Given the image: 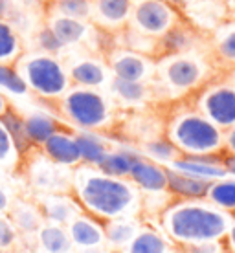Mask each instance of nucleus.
<instances>
[{
	"instance_id": "obj_1",
	"label": "nucleus",
	"mask_w": 235,
	"mask_h": 253,
	"mask_svg": "<svg viewBox=\"0 0 235 253\" xmlns=\"http://www.w3.org/2000/svg\"><path fill=\"white\" fill-rule=\"evenodd\" d=\"M72 191L77 204L99 222L136 218L141 211V193L131 180L107 176L95 167H76Z\"/></svg>"
},
{
	"instance_id": "obj_2",
	"label": "nucleus",
	"mask_w": 235,
	"mask_h": 253,
	"mask_svg": "<svg viewBox=\"0 0 235 253\" xmlns=\"http://www.w3.org/2000/svg\"><path fill=\"white\" fill-rule=\"evenodd\" d=\"M164 235L180 248L224 242L234 215L215 208L208 200H177L160 213Z\"/></svg>"
},
{
	"instance_id": "obj_3",
	"label": "nucleus",
	"mask_w": 235,
	"mask_h": 253,
	"mask_svg": "<svg viewBox=\"0 0 235 253\" xmlns=\"http://www.w3.org/2000/svg\"><path fill=\"white\" fill-rule=\"evenodd\" d=\"M165 138L182 156H210L224 152V132L197 108L173 116Z\"/></svg>"
},
{
	"instance_id": "obj_4",
	"label": "nucleus",
	"mask_w": 235,
	"mask_h": 253,
	"mask_svg": "<svg viewBox=\"0 0 235 253\" xmlns=\"http://www.w3.org/2000/svg\"><path fill=\"white\" fill-rule=\"evenodd\" d=\"M17 68L28 84V88L41 97L57 99L70 90L68 72L53 55L33 53L19 61Z\"/></svg>"
},
{
	"instance_id": "obj_5",
	"label": "nucleus",
	"mask_w": 235,
	"mask_h": 253,
	"mask_svg": "<svg viewBox=\"0 0 235 253\" xmlns=\"http://www.w3.org/2000/svg\"><path fill=\"white\" fill-rule=\"evenodd\" d=\"M61 112L81 130H97L110 121V105L95 88H70L61 97Z\"/></svg>"
},
{
	"instance_id": "obj_6",
	"label": "nucleus",
	"mask_w": 235,
	"mask_h": 253,
	"mask_svg": "<svg viewBox=\"0 0 235 253\" xmlns=\"http://www.w3.org/2000/svg\"><path fill=\"white\" fill-rule=\"evenodd\" d=\"M195 108L223 132L228 130L235 126V86L228 79L206 86L198 94Z\"/></svg>"
},
{
	"instance_id": "obj_7",
	"label": "nucleus",
	"mask_w": 235,
	"mask_h": 253,
	"mask_svg": "<svg viewBox=\"0 0 235 253\" xmlns=\"http://www.w3.org/2000/svg\"><path fill=\"white\" fill-rule=\"evenodd\" d=\"M206 70L208 68L202 59L182 53V55H173V57L164 59L162 68H160V77L167 90L184 94V92L197 88L204 81Z\"/></svg>"
},
{
	"instance_id": "obj_8",
	"label": "nucleus",
	"mask_w": 235,
	"mask_h": 253,
	"mask_svg": "<svg viewBox=\"0 0 235 253\" xmlns=\"http://www.w3.org/2000/svg\"><path fill=\"white\" fill-rule=\"evenodd\" d=\"M133 22L145 37H164L177 26V11L167 0H140L133 7Z\"/></svg>"
},
{
	"instance_id": "obj_9",
	"label": "nucleus",
	"mask_w": 235,
	"mask_h": 253,
	"mask_svg": "<svg viewBox=\"0 0 235 253\" xmlns=\"http://www.w3.org/2000/svg\"><path fill=\"white\" fill-rule=\"evenodd\" d=\"M167 167L189 174V176L200 178V180H208V182H215V180L228 176L224 169V152L210 154V156H182L180 154Z\"/></svg>"
},
{
	"instance_id": "obj_10",
	"label": "nucleus",
	"mask_w": 235,
	"mask_h": 253,
	"mask_svg": "<svg viewBox=\"0 0 235 253\" xmlns=\"http://www.w3.org/2000/svg\"><path fill=\"white\" fill-rule=\"evenodd\" d=\"M35 202L43 211L45 222L48 224L68 226L79 213H83L79 209L81 206L68 193H45V195L39 193Z\"/></svg>"
},
{
	"instance_id": "obj_11",
	"label": "nucleus",
	"mask_w": 235,
	"mask_h": 253,
	"mask_svg": "<svg viewBox=\"0 0 235 253\" xmlns=\"http://www.w3.org/2000/svg\"><path fill=\"white\" fill-rule=\"evenodd\" d=\"M129 180L140 189V193H147V195L167 193V167L145 156H140L136 160L133 171L129 174Z\"/></svg>"
},
{
	"instance_id": "obj_12",
	"label": "nucleus",
	"mask_w": 235,
	"mask_h": 253,
	"mask_svg": "<svg viewBox=\"0 0 235 253\" xmlns=\"http://www.w3.org/2000/svg\"><path fill=\"white\" fill-rule=\"evenodd\" d=\"M41 151L48 162L61 165V167H79L81 165L76 134L68 132L64 128L46 139L41 147Z\"/></svg>"
},
{
	"instance_id": "obj_13",
	"label": "nucleus",
	"mask_w": 235,
	"mask_h": 253,
	"mask_svg": "<svg viewBox=\"0 0 235 253\" xmlns=\"http://www.w3.org/2000/svg\"><path fill=\"white\" fill-rule=\"evenodd\" d=\"M110 70L116 79L134 83H145V79L154 74V64L151 59L141 55L138 51H118L110 59Z\"/></svg>"
},
{
	"instance_id": "obj_14",
	"label": "nucleus",
	"mask_w": 235,
	"mask_h": 253,
	"mask_svg": "<svg viewBox=\"0 0 235 253\" xmlns=\"http://www.w3.org/2000/svg\"><path fill=\"white\" fill-rule=\"evenodd\" d=\"M7 216L11 218L13 226L17 228L22 239H26V237H35L37 239L39 229L46 224L43 211L37 206V202H30L24 198H13Z\"/></svg>"
},
{
	"instance_id": "obj_15",
	"label": "nucleus",
	"mask_w": 235,
	"mask_h": 253,
	"mask_svg": "<svg viewBox=\"0 0 235 253\" xmlns=\"http://www.w3.org/2000/svg\"><path fill=\"white\" fill-rule=\"evenodd\" d=\"M70 235L72 246L77 250H89V248L105 246V231L103 224L95 220L94 216L87 213H79L74 220L66 226Z\"/></svg>"
},
{
	"instance_id": "obj_16",
	"label": "nucleus",
	"mask_w": 235,
	"mask_h": 253,
	"mask_svg": "<svg viewBox=\"0 0 235 253\" xmlns=\"http://www.w3.org/2000/svg\"><path fill=\"white\" fill-rule=\"evenodd\" d=\"M211 182L189 176L167 167V195L178 200H206Z\"/></svg>"
},
{
	"instance_id": "obj_17",
	"label": "nucleus",
	"mask_w": 235,
	"mask_h": 253,
	"mask_svg": "<svg viewBox=\"0 0 235 253\" xmlns=\"http://www.w3.org/2000/svg\"><path fill=\"white\" fill-rule=\"evenodd\" d=\"M140 228L141 224L136 218H116V220L103 222L105 246L110 248L112 252L121 253L133 242Z\"/></svg>"
},
{
	"instance_id": "obj_18",
	"label": "nucleus",
	"mask_w": 235,
	"mask_h": 253,
	"mask_svg": "<svg viewBox=\"0 0 235 253\" xmlns=\"http://www.w3.org/2000/svg\"><path fill=\"white\" fill-rule=\"evenodd\" d=\"M68 79L81 88H99L107 81V68L99 61L81 59L68 70Z\"/></svg>"
},
{
	"instance_id": "obj_19",
	"label": "nucleus",
	"mask_w": 235,
	"mask_h": 253,
	"mask_svg": "<svg viewBox=\"0 0 235 253\" xmlns=\"http://www.w3.org/2000/svg\"><path fill=\"white\" fill-rule=\"evenodd\" d=\"M24 130L32 147H43L46 139L51 138L59 130H63V126L57 118L46 114V112H32V114L24 116Z\"/></svg>"
},
{
	"instance_id": "obj_20",
	"label": "nucleus",
	"mask_w": 235,
	"mask_h": 253,
	"mask_svg": "<svg viewBox=\"0 0 235 253\" xmlns=\"http://www.w3.org/2000/svg\"><path fill=\"white\" fill-rule=\"evenodd\" d=\"M141 156V152L133 151V149H110L108 154L101 160V164L95 169L101 171L103 174L112 178H127L133 171L136 160Z\"/></svg>"
},
{
	"instance_id": "obj_21",
	"label": "nucleus",
	"mask_w": 235,
	"mask_h": 253,
	"mask_svg": "<svg viewBox=\"0 0 235 253\" xmlns=\"http://www.w3.org/2000/svg\"><path fill=\"white\" fill-rule=\"evenodd\" d=\"M76 141L79 147V156H81V165L89 167H97L101 164L110 151L107 139L95 134L94 130H79L76 132Z\"/></svg>"
},
{
	"instance_id": "obj_22",
	"label": "nucleus",
	"mask_w": 235,
	"mask_h": 253,
	"mask_svg": "<svg viewBox=\"0 0 235 253\" xmlns=\"http://www.w3.org/2000/svg\"><path fill=\"white\" fill-rule=\"evenodd\" d=\"M121 253H171V241L156 229L141 226L133 242Z\"/></svg>"
},
{
	"instance_id": "obj_23",
	"label": "nucleus",
	"mask_w": 235,
	"mask_h": 253,
	"mask_svg": "<svg viewBox=\"0 0 235 253\" xmlns=\"http://www.w3.org/2000/svg\"><path fill=\"white\" fill-rule=\"evenodd\" d=\"M37 242L45 253H68L74 250L66 226L48 224V222L39 229Z\"/></svg>"
},
{
	"instance_id": "obj_24",
	"label": "nucleus",
	"mask_w": 235,
	"mask_h": 253,
	"mask_svg": "<svg viewBox=\"0 0 235 253\" xmlns=\"http://www.w3.org/2000/svg\"><path fill=\"white\" fill-rule=\"evenodd\" d=\"M213 51L219 63L235 70V20L219 26L213 33Z\"/></svg>"
},
{
	"instance_id": "obj_25",
	"label": "nucleus",
	"mask_w": 235,
	"mask_h": 253,
	"mask_svg": "<svg viewBox=\"0 0 235 253\" xmlns=\"http://www.w3.org/2000/svg\"><path fill=\"white\" fill-rule=\"evenodd\" d=\"M59 167L61 165H55L46 160V162H41L33 169L32 180L35 187L41 191V195H45V193H66L68 189H72L68 185H64V182L61 180Z\"/></svg>"
},
{
	"instance_id": "obj_26",
	"label": "nucleus",
	"mask_w": 235,
	"mask_h": 253,
	"mask_svg": "<svg viewBox=\"0 0 235 253\" xmlns=\"http://www.w3.org/2000/svg\"><path fill=\"white\" fill-rule=\"evenodd\" d=\"M95 13L105 26H120L133 15V0H95Z\"/></svg>"
},
{
	"instance_id": "obj_27",
	"label": "nucleus",
	"mask_w": 235,
	"mask_h": 253,
	"mask_svg": "<svg viewBox=\"0 0 235 253\" xmlns=\"http://www.w3.org/2000/svg\"><path fill=\"white\" fill-rule=\"evenodd\" d=\"M206 200L213 204L215 208L235 216V178L226 176L211 182Z\"/></svg>"
},
{
	"instance_id": "obj_28",
	"label": "nucleus",
	"mask_w": 235,
	"mask_h": 253,
	"mask_svg": "<svg viewBox=\"0 0 235 253\" xmlns=\"http://www.w3.org/2000/svg\"><path fill=\"white\" fill-rule=\"evenodd\" d=\"M50 28L64 46L81 42L83 39L87 37V33H89V26L85 24L83 20L61 17V15L53 17V20L50 22Z\"/></svg>"
},
{
	"instance_id": "obj_29",
	"label": "nucleus",
	"mask_w": 235,
	"mask_h": 253,
	"mask_svg": "<svg viewBox=\"0 0 235 253\" xmlns=\"http://www.w3.org/2000/svg\"><path fill=\"white\" fill-rule=\"evenodd\" d=\"M193 46V35L180 26H173L164 37H160V51L165 57L182 55Z\"/></svg>"
},
{
	"instance_id": "obj_30",
	"label": "nucleus",
	"mask_w": 235,
	"mask_h": 253,
	"mask_svg": "<svg viewBox=\"0 0 235 253\" xmlns=\"http://www.w3.org/2000/svg\"><path fill=\"white\" fill-rule=\"evenodd\" d=\"M141 156H145V158L153 160L156 164H162L167 167L171 162H175V160L180 156V152H178L177 147L173 145L171 141L164 136V138H156V139L147 141L145 145H143Z\"/></svg>"
},
{
	"instance_id": "obj_31",
	"label": "nucleus",
	"mask_w": 235,
	"mask_h": 253,
	"mask_svg": "<svg viewBox=\"0 0 235 253\" xmlns=\"http://www.w3.org/2000/svg\"><path fill=\"white\" fill-rule=\"evenodd\" d=\"M0 121H2V125L6 126V130L9 132V136H11L13 143L17 147L19 154L26 152L32 147V143H30V139H28L26 130H24V116L17 114L13 108H9L6 114L0 118Z\"/></svg>"
},
{
	"instance_id": "obj_32",
	"label": "nucleus",
	"mask_w": 235,
	"mask_h": 253,
	"mask_svg": "<svg viewBox=\"0 0 235 253\" xmlns=\"http://www.w3.org/2000/svg\"><path fill=\"white\" fill-rule=\"evenodd\" d=\"M20 55V39L7 20L0 19V63H13Z\"/></svg>"
},
{
	"instance_id": "obj_33",
	"label": "nucleus",
	"mask_w": 235,
	"mask_h": 253,
	"mask_svg": "<svg viewBox=\"0 0 235 253\" xmlns=\"http://www.w3.org/2000/svg\"><path fill=\"white\" fill-rule=\"evenodd\" d=\"M110 90L114 92L116 97H120L125 103H141L149 95V86L145 83H134V81H123V79H112Z\"/></svg>"
},
{
	"instance_id": "obj_34",
	"label": "nucleus",
	"mask_w": 235,
	"mask_h": 253,
	"mask_svg": "<svg viewBox=\"0 0 235 253\" xmlns=\"http://www.w3.org/2000/svg\"><path fill=\"white\" fill-rule=\"evenodd\" d=\"M0 88L15 95H24L30 90L20 76L17 64L13 63H0Z\"/></svg>"
},
{
	"instance_id": "obj_35",
	"label": "nucleus",
	"mask_w": 235,
	"mask_h": 253,
	"mask_svg": "<svg viewBox=\"0 0 235 253\" xmlns=\"http://www.w3.org/2000/svg\"><path fill=\"white\" fill-rule=\"evenodd\" d=\"M19 151L13 143L11 136L6 130V126L2 125L0 121V169H7V167H13L19 162Z\"/></svg>"
},
{
	"instance_id": "obj_36",
	"label": "nucleus",
	"mask_w": 235,
	"mask_h": 253,
	"mask_svg": "<svg viewBox=\"0 0 235 253\" xmlns=\"http://www.w3.org/2000/svg\"><path fill=\"white\" fill-rule=\"evenodd\" d=\"M57 11L61 17L85 20L92 11L90 0H57Z\"/></svg>"
},
{
	"instance_id": "obj_37",
	"label": "nucleus",
	"mask_w": 235,
	"mask_h": 253,
	"mask_svg": "<svg viewBox=\"0 0 235 253\" xmlns=\"http://www.w3.org/2000/svg\"><path fill=\"white\" fill-rule=\"evenodd\" d=\"M20 241L22 237L13 226L11 218L7 215H0V252H11L19 246Z\"/></svg>"
},
{
	"instance_id": "obj_38",
	"label": "nucleus",
	"mask_w": 235,
	"mask_h": 253,
	"mask_svg": "<svg viewBox=\"0 0 235 253\" xmlns=\"http://www.w3.org/2000/svg\"><path fill=\"white\" fill-rule=\"evenodd\" d=\"M37 44H39V48L43 50V53H46V55H55V53H59L61 50L66 48V46L59 41L57 35L51 32L50 26L43 28V30L37 33Z\"/></svg>"
},
{
	"instance_id": "obj_39",
	"label": "nucleus",
	"mask_w": 235,
	"mask_h": 253,
	"mask_svg": "<svg viewBox=\"0 0 235 253\" xmlns=\"http://www.w3.org/2000/svg\"><path fill=\"white\" fill-rule=\"evenodd\" d=\"M11 202L13 198L9 195V191L0 185V215H7V211L11 208Z\"/></svg>"
},
{
	"instance_id": "obj_40",
	"label": "nucleus",
	"mask_w": 235,
	"mask_h": 253,
	"mask_svg": "<svg viewBox=\"0 0 235 253\" xmlns=\"http://www.w3.org/2000/svg\"><path fill=\"white\" fill-rule=\"evenodd\" d=\"M224 152L235 154V126L224 130Z\"/></svg>"
},
{
	"instance_id": "obj_41",
	"label": "nucleus",
	"mask_w": 235,
	"mask_h": 253,
	"mask_svg": "<svg viewBox=\"0 0 235 253\" xmlns=\"http://www.w3.org/2000/svg\"><path fill=\"white\" fill-rule=\"evenodd\" d=\"M224 246L228 250V253H235V216H234V224L230 228L226 239H224Z\"/></svg>"
},
{
	"instance_id": "obj_42",
	"label": "nucleus",
	"mask_w": 235,
	"mask_h": 253,
	"mask_svg": "<svg viewBox=\"0 0 235 253\" xmlns=\"http://www.w3.org/2000/svg\"><path fill=\"white\" fill-rule=\"evenodd\" d=\"M224 169H226L228 176L235 178V154H226L224 152Z\"/></svg>"
},
{
	"instance_id": "obj_43",
	"label": "nucleus",
	"mask_w": 235,
	"mask_h": 253,
	"mask_svg": "<svg viewBox=\"0 0 235 253\" xmlns=\"http://www.w3.org/2000/svg\"><path fill=\"white\" fill-rule=\"evenodd\" d=\"M77 253H118V252H112L107 246H99V248H89V250H77Z\"/></svg>"
},
{
	"instance_id": "obj_44",
	"label": "nucleus",
	"mask_w": 235,
	"mask_h": 253,
	"mask_svg": "<svg viewBox=\"0 0 235 253\" xmlns=\"http://www.w3.org/2000/svg\"><path fill=\"white\" fill-rule=\"evenodd\" d=\"M9 103H7V99H6V95L2 94V92H0V118H2V116L6 114L7 110H9Z\"/></svg>"
},
{
	"instance_id": "obj_45",
	"label": "nucleus",
	"mask_w": 235,
	"mask_h": 253,
	"mask_svg": "<svg viewBox=\"0 0 235 253\" xmlns=\"http://www.w3.org/2000/svg\"><path fill=\"white\" fill-rule=\"evenodd\" d=\"M9 7H11L9 0H0V19H4L7 13H9Z\"/></svg>"
},
{
	"instance_id": "obj_46",
	"label": "nucleus",
	"mask_w": 235,
	"mask_h": 253,
	"mask_svg": "<svg viewBox=\"0 0 235 253\" xmlns=\"http://www.w3.org/2000/svg\"><path fill=\"white\" fill-rule=\"evenodd\" d=\"M228 81L232 83V84H234V86H235V70H232V74H230Z\"/></svg>"
},
{
	"instance_id": "obj_47",
	"label": "nucleus",
	"mask_w": 235,
	"mask_h": 253,
	"mask_svg": "<svg viewBox=\"0 0 235 253\" xmlns=\"http://www.w3.org/2000/svg\"><path fill=\"white\" fill-rule=\"evenodd\" d=\"M171 253H175V252H171ZM182 253H184V252H182Z\"/></svg>"
},
{
	"instance_id": "obj_48",
	"label": "nucleus",
	"mask_w": 235,
	"mask_h": 253,
	"mask_svg": "<svg viewBox=\"0 0 235 253\" xmlns=\"http://www.w3.org/2000/svg\"><path fill=\"white\" fill-rule=\"evenodd\" d=\"M68 253H74V252H68Z\"/></svg>"
}]
</instances>
